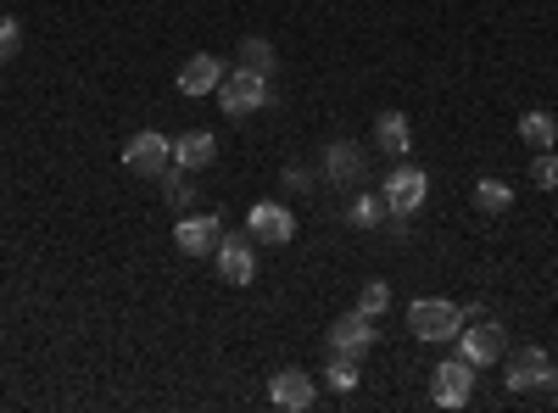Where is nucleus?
Masks as SVG:
<instances>
[{"label": "nucleus", "mask_w": 558, "mask_h": 413, "mask_svg": "<svg viewBox=\"0 0 558 413\" xmlns=\"http://www.w3.org/2000/svg\"><path fill=\"white\" fill-rule=\"evenodd\" d=\"M463 307L458 302H447V296H418L413 307H408V330L418 336V341H430V347H441V341H458L463 336Z\"/></svg>", "instance_id": "f257e3e1"}, {"label": "nucleus", "mask_w": 558, "mask_h": 413, "mask_svg": "<svg viewBox=\"0 0 558 413\" xmlns=\"http://www.w3.org/2000/svg\"><path fill=\"white\" fill-rule=\"evenodd\" d=\"M502 386L514 391V397H531V391H547V397H558V369H553V357H547L542 347H520V352H508Z\"/></svg>", "instance_id": "f03ea898"}, {"label": "nucleus", "mask_w": 558, "mask_h": 413, "mask_svg": "<svg viewBox=\"0 0 558 413\" xmlns=\"http://www.w3.org/2000/svg\"><path fill=\"white\" fill-rule=\"evenodd\" d=\"M123 168L140 173V179H162L173 168V141H168V134H157V129L129 134V141H123Z\"/></svg>", "instance_id": "7ed1b4c3"}, {"label": "nucleus", "mask_w": 558, "mask_h": 413, "mask_svg": "<svg viewBox=\"0 0 558 413\" xmlns=\"http://www.w3.org/2000/svg\"><path fill=\"white\" fill-rule=\"evenodd\" d=\"M508 352V330L497 325V318H470L458 336V357L463 363H475V369H492V363H502Z\"/></svg>", "instance_id": "20e7f679"}, {"label": "nucleus", "mask_w": 558, "mask_h": 413, "mask_svg": "<svg viewBox=\"0 0 558 413\" xmlns=\"http://www.w3.org/2000/svg\"><path fill=\"white\" fill-rule=\"evenodd\" d=\"M213 96H218V107L229 118H246V112L268 107V78L252 73V68H235V73H223V84L213 89Z\"/></svg>", "instance_id": "39448f33"}, {"label": "nucleus", "mask_w": 558, "mask_h": 413, "mask_svg": "<svg viewBox=\"0 0 558 413\" xmlns=\"http://www.w3.org/2000/svg\"><path fill=\"white\" fill-rule=\"evenodd\" d=\"M380 196H386L391 212L413 218L418 207H425V196H430V173H425V168H413V162H391V179L380 185Z\"/></svg>", "instance_id": "423d86ee"}, {"label": "nucleus", "mask_w": 558, "mask_h": 413, "mask_svg": "<svg viewBox=\"0 0 558 413\" xmlns=\"http://www.w3.org/2000/svg\"><path fill=\"white\" fill-rule=\"evenodd\" d=\"M246 235H252L257 246H291V241H296V212H291L286 202H257V207L246 212Z\"/></svg>", "instance_id": "0eeeda50"}, {"label": "nucleus", "mask_w": 558, "mask_h": 413, "mask_svg": "<svg viewBox=\"0 0 558 413\" xmlns=\"http://www.w3.org/2000/svg\"><path fill=\"white\" fill-rule=\"evenodd\" d=\"M213 263H218V280H223V286H235V291L257 280V246H252V235H246V241L223 235L218 252H213Z\"/></svg>", "instance_id": "6e6552de"}, {"label": "nucleus", "mask_w": 558, "mask_h": 413, "mask_svg": "<svg viewBox=\"0 0 558 413\" xmlns=\"http://www.w3.org/2000/svg\"><path fill=\"white\" fill-rule=\"evenodd\" d=\"M475 397V363H463V357H447L436 380H430V402L436 408H463Z\"/></svg>", "instance_id": "1a4fd4ad"}, {"label": "nucleus", "mask_w": 558, "mask_h": 413, "mask_svg": "<svg viewBox=\"0 0 558 413\" xmlns=\"http://www.w3.org/2000/svg\"><path fill=\"white\" fill-rule=\"evenodd\" d=\"M218 241H223V223H218L213 212H184L179 229H173V246H179L184 257H213Z\"/></svg>", "instance_id": "9d476101"}, {"label": "nucleus", "mask_w": 558, "mask_h": 413, "mask_svg": "<svg viewBox=\"0 0 558 413\" xmlns=\"http://www.w3.org/2000/svg\"><path fill=\"white\" fill-rule=\"evenodd\" d=\"M368 173V151L357 141H336L330 151H324V179H330L336 191H357Z\"/></svg>", "instance_id": "9b49d317"}, {"label": "nucleus", "mask_w": 558, "mask_h": 413, "mask_svg": "<svg viewBox=\"0 0 558 413\" xmlns=\"http://www.w3.org/2000/svg\"><path fill=\"white\" fill-rule=\"evenodd\" d=\"M324 341H330V352H352V357H363L368 347L380 341V330H375V318H368V313L352 307V313H341L336 325L324 330Z\"/></svg>", "instance_id": "f8f14e48"}, {"label": "nucleus", "mask_w": 558, "mask_h": 413, "mask_svg": "<svg viewBox=\"0 0 558 413\" xmlns=\"http://www.w3.org/2000/svg\"><path fill=\"white\" fill-rule=\"evenodd\" d=\"M268 402L286 408V413H307V408L318 402V386H313L307 369H279V375L268 380Z\"/></svg>", "instance_id": "ddd939ff"}, {"label": "nucleus", "mask_w": 558, "mask_h": 413, "mask_svg": "<svg viewBox=\"0 0 558 413\" xmlns=\"http://www.w3.org/2000/svg\"><path fill=\"white\" fill-rule=\"evenodd\" d=\"M218 84H223V62L213 51H196L191 62H179V89L184 96H213Z\"/></svg>", "instance_id": "4468645a"}, {"label": "nucleus", "mask_w": 558, "mask_h": 413, "mask_svg": "<svg viewBox=\"0 0 558 413\" xmlns=\"http://www.w3.org/2000/svg\"><path fill=\"white\" fill-rule=\"evenodd\" d=\"M213 157H218V134H207V129H191V134H179V141H173V162L184 173L213 168Z\"/></svg>", "instance_id": "2eb2a0df"}, {"label": "nucleus", "mask_w": 558, "mask_h": 413, "mask_svg": "<svg viewBox=\"0 0 558 413\" xmlns=\"http://www.w3.org/2000/svg\"><path fill=\"white\" fill-rule=\"evenodd\" d=\"M375 151L391 157V162H408L413 134H408V118H402V112H380V118H375Z\"/></svg>", "instance_id": "dca6fc26"}, {"label": "nucleus", "mask_w": 558, "mask_h": 413, "mask_svg": "<svg viewBox=\"0 0 558 413\" xmlns=\"http://www.w3.org/2000/svg\"><path fill=\"white\" fill-rule=\"evenodd\" d=\"M520 141H525L531 151H553V146H558V123H553V112H542V107L525 112V118H520Z\"/></svg>", "instance_id": "f3484780"}, {"label": "nucleus", "mask_w": 558, "mask_h": 413, "mask_svg": "<svg viewBox=\"0 0 558 413\" xmlns=\"http://www.w3.org/2000/svg\"><path fill=\"white\" fill-rule=\"evenodd\" d=\"M162 196H168V207L184 218V212H196V185H191V173H184L179 162L162 173Z\"/></svg>", "instance_id": "a211bd4d"}, {"label": "nucleus", "mask_w": 558, "mask_h": 413, "mask_svg": "<svg viewBox=\"0 0 558 413\" xmlns=\"http://www.w3.org/2000/svg\"><path fill=\"white\" fill-rule=\"evenodd\" d=\"M241 68H252V73H274L279 68V51H274V45L263 39V34H252V39H241Z\"/></svg>", "instance_id": "6ab92c4d"}, {"label": "nucleus", "mask_w": 558, "mask_h": 413, "mask_svg": "<svg viewBox=\"0 0 558 413\" xmlns=\"http://www.w3.org/2000/svg\"><path fill=\"white\" fill-rule=\"evenodd\" d=\"M475 207L481 212H508V207H514V191H508L502 179H481V185H475Z\"/></svg>", "instance_id": "aec40b11"}, {"label": "nucleus", "mask_w": 558, "mask_h": 413, "mask_svg": "<svg viewBox=\"0 0 558 413\" xmlns=\"http://www.w3.org/2000/svg\"><path fill=\"white\" fill-rule=\"evenodd\" d=\"M324 380H330V391H357V357L352 352H336L330 369H324Z\"/></svg>", "instance_id": "412c9836"}, {"label": "nucleus", "mask_w": 558, "mask_h": 413, "mask_svg": "<svg viewBox=\"0 0 558 413\" xmlns=\"http://www.w3.org/2000/svg\"><path fill=\"white\" fill-rule=\"evenodd\" d=\"M386 218H391L386 196H357V202H352V223H357V229H380Z\"/></svg>", "instance_id": "4be33fe9"}, {"label": "nucleus", "mask_w": 558, "mask_h": 413, "mask_svg": "<svg viewBox=\"0 0 558 413\" xmlns=\"http://www.w3.org/2000/svg\"><path fill=\"white\" fill-rule=\"evenodd\" d=\"M391 307V286L386 280H368L363 291H357V313H368V318H380Z\"/></svg>", "instance_id": "5701e85b"}, {"label": "nucleus", "mask_w": 558, "mask_h": 413, "mask_svg": "<svg viewBox=\"0 0 558 413\" xmlns=\"http://www.w3.org/2000/svg\"><path fill=\"white\" fill-rule=\"evenodd\" d=\"M531 179H536V191H553V185H558V151H536Z\"/></svg>", "instance_id": "b1692460"}, {"label": "nucleus", "mask_w": 558, "mask_h": 413, "mask_svg": "<svg viewBox=\"0 0 558 413\" xmlns=\"http://www.w3.org/2000/svg\"><path fill=\"white\" fill-rule=\"evenodd\" d=\"M23 51V28H17V17H0V62H12Z\"/></svg>", "instance_id": "393cba45"}, {"label": "nucleus", "mask_w": 558, "mask_h": 413, "mask_svg": "<svg viewBox=\"0 0 558 413\" xmlns=\"http://www.w3.org/2000/svg\"><path fill=\"white\" fill-rule=\"evenodd\" d=\"M286 185H291V191H307L313 179H307V168H291V173H286Z\"/></svg>", "instance_id": "a878e982"}]
</instances>
